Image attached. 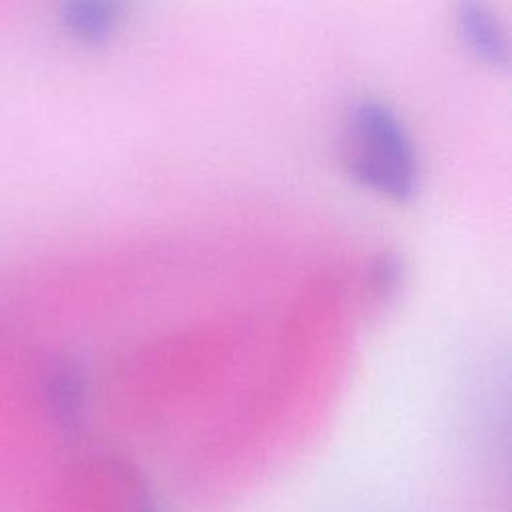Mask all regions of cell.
I'll return each instance as SVG.
<instances>
[{"label": "cell", "instance_id": "obj_1", "mask_svg": "<svg viewBox=\"0 0 512 512\" xmlns=\"http://www.w3.org/2000/svg\"><path fill=\"white\" fill-rule=\"evenodd\" d=\"M346 172L362 188L410 202L420 184L416 144L402 118L382 100L362 98L348 110Z\"/></svg>", "mask_w": 512, "mask_h": 512}, {"label": "cell", "instance_id": "obj_2", "mask_svg": "<svg viewBox=\"0 0 512 512\" xmlns=\"http://www.w3.org/2000/svg\"><path fill=\"white\" fill-rule=\"evenodd\" d=\"M456 32L464 48L486 66L506 68L510 60L508 34L486 0H460L456 6Z\"/></svg>", "mask_w": 512, "mask_h": 512}, {"label": "cell", "instance_id": "obj_3", "mask_svg": "<svg viewBox=\"0 0 512 512\" xmlns=\"http://www.w3.org/2000/svg\"><path fill=\"white\" fill-rule=\"evenodd\" d=\"M122 10L124 0H70L68 20L80 38L102 44L116 30Z\"/></svg>", "mask_w": 512, "mask_h": 512}, {"label": "cell", "instance_id": "obj_4", "mask_svg": "<svg viewBox=\"0 0 512 512\" xmlns=\"http://www.w3.org/2000/svg\"><path fill=\"white\" fill-rule=\"evenodd\" d=\"M404 264L402 260L392 254V252H382L378 256L372 258V262L368 264V290H370V298L380 304L386 306L388 302H392L402 284H404Z\"/></svg>", "mask_w": 512, "mask_h": 512}, {"label": "cell", "instance_id": "obj_5", "mask_svg": "<svg viewBox=\"0 0 512 512\" xmlns=\"http://www.w3.org/2000/svg\"><path fill=\"white\" fill-rule=\"evenodd\" d=\"M138 512H160V510H158V506H156V504H152V502H148V500H146V502H142V504H140Z\"/></svg>", "mask_w": 512, "mask_h": 512}]
</instances>
